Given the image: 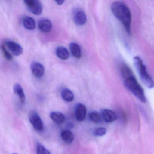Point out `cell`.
Segmentation results:
<instances>
[{
    "label": "cell",
    "mask_w": 154,
    "mask_h": 154,
    "mask_svg": "<svg viewBox=\"0 0 154 154\" xmlns=\"http://www.w3.org/2000/svg\"><path fill=\"white\" fill-rule=\"evenodd\" d=\"M113 15L122 23L127 33H131V15L130 10L123 2L116 1L111 5Z\"/></svg>",
    "instance_id": "cell-1"
},
{
    "label": "cell",
    "mask_w": 154,
    "mask_h": 154,
    "mask_svg": "<svg viewBox=\"0 0 154 154\" xmlns=\"http://www.w3.org/2000/svg\"><path fill=\"white\" fill-rule=\"evenodd\" d=\"M133 63L141 82L149 89L153 88L154 87L153 79L148 73L146 67L141 58L139 57H135L133 58Z\"/></svg>",
    "instance_id": "cell-2"
},
{
    "label": "cell",
    "mask_w": 154,
    "mask_h": 154,
    "mask_svg": "<svg viewBox=\"0 0 154 154\" xmlns=\"http://www.w3.org/2000/svg\"><path fill=\"white\" fill-rule=\"evenodd\" d=\"M125 87L130 91L139 100L143 103L146 102V97L144 90L138 82L135 76H131L125 79L124 82Z\"/></svg>",
    "instance_id": "cell-3"
},
{
    "label": "cell",
    "mask_w": 154,
    "mask_h": 154,
    "mask_svg": "<svg viewBox=\"0 0 154 154\" xmlns=\"http://www.w3.org/2000/svg\"><path fill=\"white\" fill-rule=\"evenodd\" d=\"M29 122L36 130L43 131L45 129L44 122L41 117L37 112L35 111L30 112L29 114Z\"/></svg>",
    "instance_id": "cell-4"
},
{
    "label": "cell",
    "mask_w": 154,
    "mask_h": 154,
    "mask_svg": "<svg viewBox=\"0 0 154 154\" xmlns=\"http://www.w3.org/2000/svg\"><path fill=\"white\" fill-rule=\"evenodd\" d=\"M24 3L28 9L33 14L39 16L43 11V6L41 2L38 0H25Z\"/></svg>",
    "instance_id": "cell-5"
},
{
    "label": "cell",
    "mask_w": 154,
    "mask_h": 154,
    "mask_svg": "<svg viewBox=\"0 0 154 154\" xmlns=\"http://www.w3.org/2000/svg\"><path fill=\"white\" fill-rule=\"evenodd\" d=\"M86 15L83 11L80 9H77L74 11L73 20L75 24L79 26H82L86 22Z\"/></svg>",
    "instance_id": "cell-6"
},
{
    "label": "cell",
    "mask_w": 154,
    "mask_h": 154,
    "mask_svg": "<svg viewBox=\"0 0 154 154\" xmlns=\"http://www.w3.org/2000/svg\"><path fill=\"white\" fill-rule=\"evenodd\" d=\"M5 44L14 55L18 56L23 53V48L17 43L8 40L5 41Z\"/></svg>",
    "instance_id": "cell-7"
},
{
    "label": "cell",
    "mask_w": 154,
    "mask_h": 154,
    "mask_svg": "<svg viewBox=\"0 0 154 154\" xmlns=\"http://www.w3.org/2000/svg\"><path fill=\"white\" fill-rule=\"evenodd\" d=\"M32 74L37 78H41L45 73V68L43 65L38 62H34L31 65Z\"/></svg>",
    "instance_id": "cell-8"
},
{
    "label": "cell",
    "mask_w": 154,
    "mask_h": 154,
    "mask_svg": "<svg viewBox=\"0 0 154 154\" xmlns=\"http://www.w3.org/2000/svg\"><path fill=\"white\" fill-rule=\"evenodd\" d=\"M75 113L76 120L79 122L83 121L86 116V107L82 103L76 104L75 108Z\"/></svg>",
    "instance_id": "cell-9"
},
{
    "label": "cell",
    "mask_w": 154,
    "mask_h": 154,
    "mask_svg": "<svg viewBox=\"0 0 154 154\" xmlns=\"http://www.w3.org/2000/svg\"><path fill=\"white\" fill-rule=\"evenodd\" d=\"M102 115L104 120L107 122H112L117 119V115L113 111L107 109L102 111Z\"/></svg>",
    "instance_id": "cell-10"
},
{
    "label": "cell",
    "mask_w": 154,
    "mask_h": 154,
    "mask_svg": "<svg viewBox=\"0 0 154 154\" xmlns=\"http://www.w3.org/2000/svg\"><path fill=\"white\" fill-rule=\"evenodd\" d=\"M13 90L15 94L19 97L20 101L22 104L25 103L26 101V95L24 90L19 84H16L13 87Z\"/></svg>",
    "instance_id": "cell-11"
},
{
    "label": "cell",
    "mask_w": 154,
    "mask_h": 154,
    "mask_svg": "<svg viewBox=\"0 0 154 154\" xmlns=\"http://www.w3.org/2000/svg\"><path fill=\"white\" fill-rule=\"evenodd\" d=\"M50 117L51 119L57 124H62L65 121L64 115L60 112H52L50 113Z\"/></svg>",
    "instance_id": "cell-12"
},
{
    "label": "cell",
    "mask_w": 154,
    "mask_h": 154,
    "mask_svg": "<svg viewBox=\"0 0 154 154\" xmlns=\"http://www.w3.org/2000/svg\"><path fill=\"white\" fill-rule=\"evenodd\" d=\"M38 28L41 32L47 33L51 31L52 25L51 21L48 19H43L38 23Z\"/></svg>",
    "instance_id": "cell-13"
},
{
    "label": "cell",
    "mask_w": 154,
    "mask_h": 154,
    "mask_svg": "<svg viewBox=\"0 0 154 154\" xmlns=\"http://www.w3.org/2000/svg\"><path fill=\"white\" fill-rule=\"evenodd\" d=\"M22 24L24 27L28 30H34L36 26L35 22L34 19L28 16L23 18Z\"/></svg>",
    "instance_id": "cell-14"
},
{
    "label": "cell",
    "mask_w": 154,
    "mask_h": 154,
    "mask_svg": "<svg viewBox=\"0 0 154 154\" xmlns=\"http://www.w3.org/2000/svg\"><path fill=\"white\" fill-rule=\"evenodd\" d=\"M61 137L63 140L67 144H72L74 138L73 134L68 130H63L61 132Z\"/></svg>",
    "instance_id": "cell-15"
},
{
    "label": "cell",
    "mask_w": 154,
    "mask_h": 154,
    "mask_svg": "<svg viewBox=\"0 0 154 154\" xmlns=\"http://www.w3.org/2000/svg\"><path fill=\"white\" fill-rule=\"evenodd\" d=\"M56 54L58 57L63 60H66L69 57V52L64 47H58L56 50Z\"/></svg>",
    "instance_id": "cell-16"
},
{
    "label": "cell",
    "mask_w": 154,
    "mask_h": 154,
    "mask_svg": "<svg viewBox=\"0 0 154 154\" xmlns=\"http://www.w3.org/2000/svg\"><path fill=\"white\" fill-rule=\"evenodd\" d=\"M71 53L77 59L81 58L82 55L81 48L79 45L75 43H71L70 45Z\"/></svg>",
    "instance_id": "cell-17"
},
{
    "label": "cell",
    "mask_w": 154,
    "mask_h": 154,
    "mask_svg": "<svg viewBox=\"0 0 154 154\" xmlns=\"http://www.w3.org/2000/svg\"><path fill=\"white\" fill-rule=\"evenodd\" d=\"M61 96L63 100L68 102L73 100L74 95L72 91L68 89H64L61 92Z\"/></svg>",
    "instance_id": "cell-18"
},
{
    "label": "cell",
    "mask_w": 154,
    "mask_h": 154,
    "mask_svg": "<svg viewBox=\"0 0 154 154\" xmlns=\"http://www.w3.org/2000/svg\"><path fill=\"white\" fill-rule=\"evenodd\" d=\"M121 73L124 79H126L131 76H133L132 71L130 68L126 64H123L121 66Z\"/></svg>",
    "instance_id": "cell-19"
},
{
    "label": "cell",
    "mask_w": 154,
    "mask_h": 154,
    "mask_svg": "<svg viewBox=\"0 0 154 154\" xmlns=\"http://www.w3.org/2000/svg\"><path fill=\"white\" fill-rule=\"evenodd\" d=\"M90 119L95 123H98L101 122L102 117L100 114L97 111H92L89 114Z\"/></svg>",
    "instance_id": "cell-20"
},
{
    "label": "cell",
    "mask_w": 154,
    "mask_h": 154,
    "mask_svg": "<svg viewBox=\"0 0 154 154\" xmlns=\"http://www.w3.org/2000/svg\"><path fill=\"white\" fill-rule=\"evenodd\" d=\"M37 154H51L49 150H48L45 146L40 143H38L36 146Z\"/></svg>",
    "instance_id": "cell-21"
},
{
    "label": "cell",
    "mask_w": 154,
    "mask_h": 154,
    "mask_svg": "<svg viewBox=\"0 0 154 154\" xmlns=\"http://www.w3.org/2000/svg\"><path fill=\"white\" fill-rule=\"evenodd\" d=\"M0 48L1 49L2 52L4 57L9 61H11L13 59V57L9 51H8L5 46L3 45H2L0 46Z\"/></svg>",
    "instance_id": "cell-22"
},
{
    "label": "cell",
    "mask_w": 154,
    "mask_h": 154,
    "mask_svg": "<svg viewBox=\"0 0 154 154\" xmlns=\"http://www.w3.org/2000/svg\"><path fill=\"white\" fill-rule=\"evenodd\" d=\"M107 132L106 128L103 127L97 128L94 130L93 134L97 137H101L105 135Z\"/></svg>",
    "instance_id": "cell-23"
},
{
    "label": "cell",
    "mask_w": 154,
    "mask_h": 154,
    "mask_svg": "<svg viewBox=\"0 0 154 154\" xmlns=\"http://www.w3.org/2000/svg\"><path fill=\"white\" fill-rule=\"evenodd\" d=\"M55 2L57 3V5H62L64 2V1H61V0H60V1H56Z\"/></svg>",
    "instance_id": "cell-24"
},
{
    "label": "cell",
    "mask_w": 154,
    "mask_h": 154,
    "mask_svg": "<svg viewBox=\"0 0 154 154\" xmlns=\"http://www.w3.org/2000/svg\"></svg>",
    "instance_id": "cell-25"
}]
</instances>
